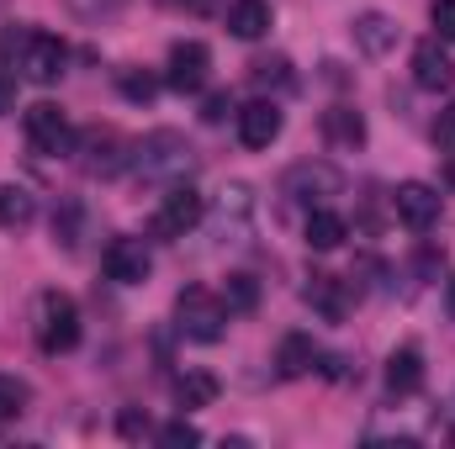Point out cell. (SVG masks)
Segmentation results:
<instances>
[{"label":"cell","mask_w":455,"mask_h":449,"mask_svg":"<svg viewBox=\"0 0 455 449\" xmlns=\"http://www.w3.org/2000/svg\"><path fill=\"white\" fill-rule=\"evenodd\" d=\"M429 21H435V32H440L445 43H455V0H435V5H429Z\"/></svg>","instance_id":"f1b7e54d"},{"label":"cell","mask_w":455,"mask_h":449,"mask_svg":"<svg viewBox=\"0 0 455 449\" xmlns=\"http://www.w3.org/2000/svg\"><path fill=\"white\" fill-rule=\"evenodd\" d=\"M11 53L32 85H59V75L69 64V48L53 32H0V59H11Z\"/></svg>","instance_id":"6da1fadb"},{"label":"cell","mask_w":455,"mask_h":449,"mask_svg":"<svg viewBox=\"0 0 455 449\" xmlns=\"http://www.w3.org/2000/svg\"><path fill=\"white\" fill-rule=\"evenodd\" d=\"M223 302H228V312H254L259 307V280L254 275H228Z\"/></svg>","instance_id":"cb8c5ba5"},{"label":"cell","mask_w":455,"mask_h":449,"mask_svg":"<svg viewBox=\"0 0 455 449\" xmlns=\"http://www.w3.org/2000/svg\"><path fill=\"white\" fill-rule=\"evenodd\" d=\"M451 312H455V280H451Z\"/></svg>","instance_id":"836d02e7"},{"label":"cell","mask_w":455,"mask_h":449,"mask_svg":"<svg viewBox=\"0 0 455 449\" xmlns=\"http://www.w3.org/2000/svg\"><path fill=\"white\" fill-rule=\"evenodd\" d=\"M270 21H275V16H270V0H233V5H228V32L243 37V43L265 37Z\"/></svg>","instance_id":"e0dca14e"},{"label":"cell","mask_w":455,"mask_h":449,"mask_svg":"<svg viewBox=\"0 0 455 449\" xmlns=\"http://www.w3.org/2000/svg\"><path fill=\"white\" fill-rule=\"evenodd\" d=\"M32 328H37V349H43V354H69V349L80 343V307H75V296L43 291Z\"/></svg>","instance_id":"3957f363"},{"label":"cell","mask_w":455,"mask_h":449,"mask_svg":"<svg viewBox=\"0 0 455 449\" xmlns=\"http://www.w3.org/2000/svg\"><path fill=\"white\" fill-rule=\"evenodd\" d=\"M228 302L218 291H207V286H186L180 296H175V328L186 338H196V343H218L228 334Z\"/></svg>","instance_id":"7a4b0ae2"},{"label":"cell","mask_w":455,"mask_h":449,"mask_svg":"<svg viewBox=\"0 0 455 449\" xmlns=\"http://www.w3.org/2000/svg\"><path fill=\"white\" fill-rule=\"evenodd\" d=\"M302 238H307V248H318V254H329V248H339L344 238H349V223H344L339 212H307V227H302Z\"/></svg>","instance_id":"44dd1931"},{"label":"cell","mask_w":455,"mask_h":449,"mask_svg":"<svg viewBox=\"0 0 455 449\" xmlns=\"http://www.w3.org/2000/svg\"><path fill=\"white\" fill-rule=\"evenodd\" d=\"M16 112V80H11V69L0 64V116Z\"/></svg>","instance_id":"1f68e13d"},{"label":"cell","mask_w":455,"mask_h":449,"mask_svg":"<svg viewBox=\"0 0 455 449\" xmlns=\"http://www.w3.org/2000/svg\"><path fill=\"white\" fill-rule=\"evenodd\" d=\"M451 445H455V429H451Z\"/></svg>","instance_id":"e575fe53"},{"label":"cell","mask_w":455,"mask_h":449,"mask_svg":"<svg viewBox=\"0 0 455 449\" xmlns=\"http://www.w3.org/2000/svg\"><path fill=\"white\" fill-rule=\"evenodd\" d=\"M228 112H233V96H228V91H212V96L202 101V122H212V127L228 122Z\"/></svg>","instance_id":"4dcf8cb0"},{"label":"cell","mask_w":455,"mask_h":449,"mask_svg":"<svg viewBox=\"0 0 455 449\" xmlns=\"http://www.w3.org/2000/svg\"><path fill=\"white\" fill-rule=\"evenodd\" d=\"M101 264H107V280H116V286H143L154 275V259H148L143 238H112Z\"/></svg>","instance_id":"8fae6325"},{"label":"cell","mask_w":455,"mask_h":449,"mask_svg":"<svg viewBox=\"0 0 455 449\" xmlns=\"http://www.w3.org/2000/svg\"><path fill=\"white\" fill-rule=\"evenodd\" d=\"M207 69H212V48H207V43H196V37H186V43H175V48H170L164 85H170V91H180V96H196V91L207 85Z\"/></svg>","instance_id":"52a82bcc"},{"label":"cell","mask_w":455,"mask_h":449,"mask_svg":"<svg viewBox=\"0 0 455 449\" xmlns=\"http://www.w3.org/2000/svg\"><path fill=\"white\" fill-rule=\"evenodd\" d=\"M21 127H27V143H32L37 154H69V148H75V127H69V116L59 112L53 101L27 106Z\"/></svg>","instance_id":"ba28073f"},{"label":"cell","mask_w":455,"mask_h":449,"mask_svg":"<svg viewBox=\"0 0 455 449\" xmlns=\"http://www.w3.org/2000/svg\"><path fill=\"white\" fill-rule=\"evenodd\" d=\"M202 217H207V196L196 185H170L148 227H154V238H186Z\"/></svg>","instance_id":"5b68a950"},{"label":"cell","mask_w":455,"mask_h":449,"mask_svg":"<svg viewBox=\"0 0 455 449\" xmlns=\"http://www.w3.org/2000/svg\"><path fill=\"white\" fill-rule=\"evenodd\" d=\"M159 445H170V449H180V445H202V429L196 423H186V418H175V423H164L159 434H154Z\"/></svg>","instance_id":"4316f807"},{"label":"cell","mask_w":455,"mask_h":449,"mask_svg":"<svg viewBox=\"0 0 455 449\" xmlns=\"http://www.w3.org/2000/svg\"><path fill=\"white\" fill-rule=\"evenodd\" d=\"M27 402H32V386H27V381H16V375H0V423L21 418V413H27Z\"/></svg>","instance_id":"d4e9b609"},{"label":"cell","mask_w":455,"mask_h":449,"mask_svg":"<svg viewBox=\"0 0 455 449\" xmlns=\"http://www.w3.org/2000/svg\"><path fill=\"white\" fill-rule=\"evenodd\" d=\"M392 212H397V223L403 227L424 232V227L440 223V191L424 185V180H403V185L392 191Z\"/></svg>","instance_id":"30bf717a"},{"label":"cell","mask_w":455,"mask_h":449,"mask_svg":"<svg viewBox=\"0 0 455 449\" xmlns=\"http://www.w3.org/2000/svg\"><path fill=\"white\" fill-rule=\"evenodd\" d=\"M281 191H286L291 201L313 207V201H323V196H339V191H344V175L334 169V164H323V159H302V164H291V169H286Z\"/></svg>","instance_id":"8992f818"},{"label":"cell","mask_w":455,"mask_h":449,"mask_svg":"<svg viewBox=\"0 0 455 449\" xmlns=\"http://www.w3.org/2000/svg\"><path fill=\"white\" fill-rule=\"evenodd\" d=\"M435 143H440V154H451L455 159V101L440 112V122H435Z\"/></svg>","instance_id":"f546056e"},{"label":"cell","mask_w":455,"mask_h":449,"mask_svg":"<svg viewBox=\"0 0 455 449\" xmlns=\"http://www.w3.org/2000/svg\"><path fill=\"white\" fill-rule=\"evenodd\" d=\"M413 85L429 91V96L455 91V64H451V53L440 48V37H424V43L413 48Z\"/></svg>","instance_id":"7c38bea8"},{"label":"cell","mask_w":455,"mask_h":449,"mask_svg":"<svg viewBox=\"0 0 455 449\" xmlns=\"http://www.w3.org/2000/svg\"><path fill=\"white\" fill-rule=\"evenodd\" d=\"M318 127H323L329 148H339V154H355V148H365V116L355 112V106H329Z\"/></svg>","instance_id":"9a60e30c"},{"label":"cell","mask_w":455,"mask_h":449,"mask_svg":"<svg viewBox=\"0 0 455 449\" xmlns=\"http://www.w3.org/2000/svg\"><path fill=\"white\" fill-rule=\"evenodd\" d=\"M318 359H323V354H318V343H313L307 334H286V338H281V354H275V365H281V375H286V381H297V375H313V370H318Z\"/></svg>","instance_id":"d6986e66"},{"label":"cell","mask_w":455,"mask_h":449,"mask_svg":"<svg viewBox=\"0 0 455 449\" xmlns=\"http://www.w3.org/2000/svg\"><path fill=\"white\" fill-rule=\"evenodd\" d=\"M387 386L397 397H413L424 386V354H419V343H403V349L387 354Z\"/></svg>","instance_id":"2e32d148"},{"label":"cell","mask_w":455,"mask_h":449,"mask_svg":"<svg viewBox=\"0 0 455 449\" xmlns=\"http://www.w3.org/2000/svg\"><path fill=\"white\" fill-rule=\"evenodd\" d=\"M37 217V201L27 185H0V227H27Z\"/></svg>","instance_id":"7402d4cb"},{"label":"cell","mask_w":455,"mask_h":449,"mask_svg":"<svg viewBox=\"0 0 455 449\" xmlns=\"http://www.w3.org/2000/svg\"><path fill=\"white\" fill-rule=\"evenodd\" d=\"M85 175H101V180H112L122 169H132V148L138 143H127V138H116L112 127H96V132H85Z\"/></svg>","instance_id":"9c48e42d"},{"label":"cell","mask_w":455,"mask_h":449,"mask_svg":"<svg viewBox=\"0 0 455 449\" xmlns=\"http://www.w3.org/2000/svg\"><path fill=\"white\" fill-rule=\"evenodd\" d=\"M116 85H122V96H127V101H138V106L159 96V80H154L148 69H122V75H116Z\"/></svg>","instance_id":"484cf974"},{"label":"cell","mask_w":455,"mask_h":449,"mask_svg":"<svg viewBox=\"0 0 455 449\" xmlns=\"http://www.w3.org/2000/svg\"><path fill=\"white\" fill-rule=\"evenodd\" d=\"M281 127H286V116L275 101H249L243 112H238V138H243V148H270L275 138H281Z\"/></svg>","instance_id":"4fadbf2b"},{"label":"cell","mask_w":455,"mask_h":449,"mask_svg":"<svg viewBox=\"0 0 455 449\" xmlns=\"http://www.w3.org/2000/svg\"><path fill=\"white\" fill-rule=\"evenodd\" d=\"M116 434H122V439H148V434H154V423H148V413L122 407V413H116Z\"/></svg>","instance_id":"83f0119b"},{"label":"cell","mask_w":455,"mask_h":449,"mask_svg":"<svg viewBox=\"0 0 455 449\" xmlns=\"http://www.w3.org/2000/svg\"><path fill=\"white\" fill-rule=\"evenodd\" d=\"M180 5H191V11H207V5H212V0H180Z\"/></svg>","instance_id":"d6a6232c"},{"label":"cell","mask_w":455,"mask_h":449,"mask_svg":"<svg viewBox=\"0 0 455 449\" xmlns=\"http://www.w3.org/2000/svg\"><path fill=\"white\" fill-rule=\"evenodd\" d=\"M186 164H191V148L180 132H154L132 148V169L143 180H175V175H186Z\"/></svg>","instance_id":"277c9868"},{"label":"cell","mask_w":455,"mask_h":449,"mask_svg":"<svg viewBox=\"0 0 455 449\" xmlns=\"http://www.w3.org/2000/svg\"><path fill=\"white\" fill-rule=\"evenodd\" d=\"M218 391H223V381H218L212 370H186V375H175V402H180V413H191V407H212Z\"/></svg>","instance_id":"ffe728a7"},{"label":"cell","mask_w":455,"mask_h":449,"mask_svg":"<svg viewBox=\"0 0 455 449\" xmlns=\"http://www.w3.org/2000/svg\"><path fill=\"white\" fill-rule=\"evenodd\" d=\"M307 302H313L329 323H339L344 312H349V280H339V275H323V270H318V275L307 280Z\"/></svg>","instance_id":"ac0fdd59"},{"label":"cell","mask_w":455,"mask_h":449,"mask_svg":"<svg viewBox=\"0 0 455 449\" xmlns=\"http://www.w3.org/2000/svg\"><path fill=\"white\" fill-rule=\"evenodd\" d=\"M249 80H254L259 91H291L297 75H291V59H286V53H270V59H254V64H249Z\"/></svg>","instance_id":"603a6c76"},{"label":"cell","mask_w":455,"mask_h":449,"mask_svg":"<svg viewBox=\"0 0 455 449\" xmlns=\"http://www.w3.org/2000/svg\"><path fill=\"white\" fill-rule=\"evenodd\" d=\"M349 32H355V48H360L365 59H381V53L397 48V21H392L387 11H360V16L349 21Z\"/></svg>","instance_id":"5bb4252c"}]
</instances>
